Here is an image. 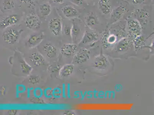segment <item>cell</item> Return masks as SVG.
Wrapping results in <instances>:
<instances>
[{
  "mask_svg": "<svg viewBox=\"0 0 154 115\" xmlns=\"http://www.w3.org/2000/svg\"><path fill=\"white\" fill-rule=\"evenodd\" d=\"M89 6L90 9L84 17L85 24L91 30L103 33L107 28V20L99 13L95 5Z\"/></svg>",
  "mask_w": 154,
  "mask_h": 115,
  "instance_id": "1",
  "label": "cell"
},
{
  "mask_svg": "<svg viewBox=\"0 0 154 115\" xmlns=\"http://www.w3.org/2000/svg\"><path fill=\"white\" fill-rule=\"evenodd\" d=\"M134 7L126 0L119 1L107 20V28L123 19H126L131 15Z\"/></svg>",
  "mask_w": 154,
  "mask_h": 115,
  "instance_id": "2",
  "label": "cell"
},
{
  "mask_svg": "<svg viewBox=\"0 0 154 115\" xmlns=\"http://www.w3.org/2000/svg\"><path fill=\"white\" fill-rule=\"evenodd\" d=\"M151 8L148 5L134 8L131 16L139 22L142 30L149 26L151 21Z\"/></svg>",
  "mask_w": 154,
  "mask_h": 115,
  "instance_id": "3",
  "label": "cell"
},
{
  "mask_svg": "<svg viewBox=\"0 0 154 115\" xmlns=\"http://www.w3.org/2000/svg\"><path fill=\"white\" fill-rule=\"evenodd\" d=\"M119 0H97L95 6L99 13L107 20L112 11L118 3Z\"/></svg>",
  "mask_w": 154,
  "mask_h": 115,
  "instance_id": "4",
  "label": "cell"
},
{
  "mask_svg": "<svg viewBox=\"0 0 154 115\" xmlns=\"http://www.w3.org/2000/svg\"><path fill=\"white\" fill-rule=\"evenodd\" d=\"M126 20L127 36L134 41L142 35V27L139 22L131 15L127 17Z\"/></svg>",
  "mask_w": 154,
  "mask_h": 115,
  "instance_id": "5",
  "label": "cell"
},
{
  "mask_svg": "<svg viewBox=\"0 0 154 115\" xmlns=\"http://www.w3.org/2000/svg\"><path fill=\"white\" fill-rule=\"evenodd\" d=\"M110 65L108 58L103 54H100L94 59L93 67L99 70H106Z\"/></svg>",
  "mask_w": 154,
  "mask_h": 115,
  "instance_id": "6",
  "label": "cell"
},
{
  "mask_svg": "<svg viewBox=\"0 0 154 115\" xmlns=\"http://www.w3.org/2000/svg\"><path fill=\"white\" fill-rule=\"evenodd\" d=\"M20 34V32L11 29L4 32L2 38L5 42L9 44H13L17 42Z\"/></svg>",
  "mask_w": 154,
  "mask_h": 115,
  "instance_id": "7",
  "label": "cell"
},
{
  "mask_svg": "<svg viewBox=\"0 0 154 115\" xmlns=\"http://www.w3.org/2000/svg\"><path fill=\"white\" fill-rule=\"evenodd\" d=\"M133 45V41L127 36L122 39L117 43L116 50L119 53L125 52L131 48Z\"/></svg>",
  "mask_w": 154,
  "mask_h": 115,
  "instance_id": "8",
  "label": "cell"
},
{
  "mask_svg": "<svg viewBox=\"0 0 154 115\" xmlns=\"http://www.w3.org/2000/svg\"><path fill=\"white\" fill-rule=\"evenodd\" d=\"M48 28L54 36H59L62 31V23L61 20L57 18L50 19L49 21Z\"/></svg>",
  "mask_w": 154,
  "mask_h": 115,
  "instance_id": "9",
  "label": "cell"
},
{
  "mask_svg": "<svg viewBox=\"0 0 154 115\" xmlns=\"http://www.w3.org/2000/svg\"><path fill=\"white\" fill-rule=\"evenodd\" d=\"M90 52L86 49H81L74 56V62L80 64L87 61L90 58Z\"/></svg>",
  "mask_w": 154,
  "mask_h": 115,
  "instance_id": "10",
  "label": "cell"
},
{
  "mask_svg": "<svg viewBox=\"0 0 154 115\" xmlns=\"http://www.w3.org/2000/svg\"><path fill=\"white\" fill-rule=\"evenodd\" d=\"M25 23L26 27L30 29H39L41 24L38 17L33 14L26 17Z\"/></svg>",
  "mask_w": 154,
  "mask_h": 115,
  "instance_id": "11",
  "label": "cell"
},
{
  "mask_svg": "<svg viewBox=\"0 0 154 115\" xmlns=\"http://www.w3.org/2000/svg\"><path fill=\"white\" fill-rule=\"evenodd\" d=\"M19 17L17 15H11L3 19L1 22V28L5 29L10 26H14L19 21Z\"/></svg>",
  "mask_w": 154,
  "mask_h": 115,
  "instance_id": "12",
  "label": "cell"
},
{
  "mask_svg": "<svg viewBox=\"0 0 154 115\" xmlns=\"http://www.w3.org/2000/svg\"><path fill=\"white\" fill-rule=\"evenodd\" d=\"M99 35L97 32L93 31L85 32L82 37V43L84 44H91L97 41L98 40Z\"/></svg>",
  "mask_w": 154,
  "mask_h": 115,
  "instance_id": "13",
  "label": "cell"
},
{
  "mask_svg": "<svg viewBox=\"0 0 154 115\" xmlns=\"http://www.w3.org/2000/svg\"><path fill=\"white\" fill-rule=\"evenodd\" d=\"M44 38L43 33H35L29 37L27 42L28 46L30 48L34 47L40 44Z\"/></svg>",
  "mask_w": 154,
  "mask_h": 115,
  "instance_id": "14",
  "label": "cell"
},
{
  "mask_svg": "<svg viewBox=\"0 0 154 115\" xmlns=\"http://www.w3.org/2000/svg\"><path fill=\"white\" fill-rule=\"evenodd\" d=\"M78 47L75 44H64L61 48V53L64 57H71L74 55Z\"/></svg>",
  "mask_w": 154,
  "mask_h": 115,
  "instance_id": "15",
  "label": "cell"
},
{
  "mask_svg": "<svg viewBox=\"0 0 154 115\" xmlns=\"http://www.w3.org/2000/svg\"><path fill=\"white\" fill-rule=\"evenodd\" d=\"M63 14L66 18L76 17L78 15V11L74 7L70 5L65 6L61 9Z\"/></svg>",
  "mask_w": 154,
  "mask_h": 115,
  "instance_id": "16",
  "label": "cell"
},
{
  "mask_svg": "<svg viewBox=\"0 0 154 115\" xmlns=\"http://www.w3.org/2000/svg\"><path fill=\"white\" fill-rule=\"evenodd\" d=\"M29 58L34 65L36 66L43 65L45 62V60L43 56L40 53L37 52H34L31 54Z\"/></svg>",
  "mask_w": 154,
  "mask_h": 115,
  "instance_id": "17",
  "label": "cell"
},
{
  "mask_svg": "<svg viewBox=\"0 0 154 115\" xmlns=\"http://www.w3.org/2000/svg\"><path fill=\"white\" fill-rule=\"evenodd\" d=\"M43 49L46 53V55L49 58H53L57 55V48L54 46L50 43H47L43 46Z\"/></svg>",
  "mask_w": 154,
  "mask_h": 115,
  "instance_id": "18",
  "label": "cell"
},
{
  "mask_svg": "<svg viewBox=\"0 0 154 115\" xmlns=\"http://www.w3.org/2000/svg\"><path fill=\"white\" fill-rule=\"evenodd\" d=\"M74 67L71 64H66L61 68L60 71V76L63 78L68 77L73 72Z\"/></svg>",
  "mask_w": 154,
  "mask_h": 115,
  "instance_id": "19",
  "label": "cell"
},
{
  "mask_svg": "<svg viewBox=\"0 0 154 115\" xmlns=\"http://www.w3.org/2000/svg\"><path fill=\"white\" fill-rule=\"evenodd\" d=\"M146 40L144 36L141 35L133 41L134 47L137 50H141L143 48L145 47V41Z\"/></svg>",
  "mask_w": 154,
  "mask_h": 115,
  "instance_id": "20",
  "label": "cell"
},
{
  "mask_svg": "<svg viewBox=\"0 0 154 115\" xmlns=\"http://www.w3.org/2000/svg\"><path fill=\"white\" fill-rule=\"evenodd\" d=\"M81 32V28L79 23L76 20H72V26L71 27V34L73 38L75 39L79 35Z\"/></svg>",
  "mask_w": 154,
  "mask_h": 115,
  "instance_id": "21",
  "label": "cell"
},
{
  "mask_svg": "<svg viewBox=\"0 0 154 115\" xmlns=\"http://www.w3.org/2000/svg\"><path fill=\"white\" fill-rule=\"evenodd\" d=\"M51 5L48 4H45L39 6V11L43 16H47L51 13Z\"/></svg>",
  "mask_w": 154,
  "mask_h": 115,
  "instance_id": "22",
  "label": "cell"
},
{
  "mask_svg": "<svg viewBox=\"0 0 154 115\" xmlns=\"http://www.w3.org/2000/svg\"><path fill=\"white\" fill-rule=\"evenodd\" d=\"M134 7V8H140L144 5H148L149 0H126Z\"/></svg>",
  "mask_w": 154,
  "mask_h": 115,
  "instance_id": "23",
  "label": "cell"
},
{
  "mask_svg": "<svg viewBox=\"0 0 154 115\" xmlns=\"http://www.w3.org/2000/svg\"><path fill=\"white\" fill-rule=\"evenodd\" d=\"M21 69L23 73L26 75H29L32 70V67L26 63V61L22 60L20 63Z\"/></svg>",
  "mask_w": 154,
  "mask_h": 115,
  "instance_id": "24",
  "label": "cell"
},
{
  "mask_svg": "<svg viewBox=\"0 0 154 115\" xmlns=\"http://www.w3.org/2000/svg\"><path fill=\"white\" fill-rule=\"evenodd\" d=\"M15 3L14 0H4L2 7L4 10H9L14 8Z\"/></svg>",
  "mask_w": 154,
  "mask_h": 115,
  "instance_id": "25",
  "label": "cell"
},
{
  "mask_svg": "<svg viewBox=\"0 0 154 115\" xmlns=\"http://www.w3.org/2000/svg\"><path fill=\"white\" fill-rule=\"evenodd\" d=\"M40 81V78L37 76H32L29 78V82L33 85L38 84Z\"/></svg>",
  "mask_w": 154,
  "mask_h": 115,
  "instance_id": "26",
  "label": "cell"
},
{
  "mask_svg": "<svg viewBox=\"0 0 154 115\" xmlns=\"http://www.w3.org/2000/svg\"><path fill=\"white\" fill-rule=\"evenodd\" d=\"M64 32L66 36H71V27L69 26H64Z\"/></svg>",
  "mask_w": 154,
  "mask_h": 115,
  "instance_id": "27",
  "label": "cell"
},
{
  "mask_svg": "<svg viewBox=\"0 0 154 115\" xmlns=\"http://www.w3.org/2000/svg\"><path fill=\"white\" fill-rule=\"evenodd\" d=\"M85 2L89 6H94L96 4L97 0H85Z\"/></svg>",
  "mask_w": 154,
  "mask_h": 115,
  "instance_id": "28",
  "label": "cell"
},
{
  "mask_svg": "<svg viewBox=\"0 0 154 115\" xmlns=\"http://www.w3.org/2000/svg\"><path fill=\"white\" fill-rule=\"evenodd\" d=\"M85 2V0H73L74 4L79 6L83 5Z\"/></svg>",
  "mask_w": 154,
  "mask_h": 115,
  "instance_id": "29",
  "label": "cell"
},
{
  "mask_svg": "<svg viewBox=\"0 0 154 115\" xmlns=\"http://www.w3.org/2000/svg\"><path fill=\"white\" fill-rule=\"evenodd\" d=\"M20 2L23 3L32 4L34 0H20Z\"/></svg>",
  "mask_w": 154,
  "mask_h": 115,
  "instance_id": "30",
  "label": "cell"
},
{
  "mask_svg": "<svg viewBox=\"0 0 154 115\" xmlns=\"http://www.w3.org/2000/svg\"><path fill=\"white\" fill-rule=\"evenodd\" d=\"M6 88L5 86L2 87L1 88V95H5V93H6Z\"/></svg>",
  "mask_w": 154,
  "mask_h": 115,
  "instance_id": "31",
  "label": "cell"
},
{
  "mask_svg": "<svg viewBox=\"0 0 154 115\" xmlns=\"http://www.w3.org/2000/svg\"><path fill=\"white\" fill-rule=\"evenodd\" d=\"M147 47L149 48V49L151 50V52H152V53H154V40L152 44H151V45L149 46V47Z\"/></svg>",
  "mask_w": 154,
  "mask_h": 115,
  "instance_id": "32",
  "label": "cell"
},
{
  "mask_svg": "<svg viewBox=\"0 0 154 115\" xmlns=\"http://www.w3.org/2000/svg\"><path fill=\"white\" fill-rule=\"evenodd\" d=\"M17 112V110H9V113L11 115H15L16 114Z\"/></svg>",
  "mask_w": 154,
  "mask_h": 115,
  "instance_id": "33",
  "label": "cell"
},
{
  "mask_svg": "<svg viewBox=\"0 0 154 115\" xmlns=\"http://www.w3.org/2000/svg\"><path fill=\"white\" fill-rule=\"evenodd\" d=\"M53 2L56 3L61 4L63 2L64 0H51Z\"/></svg>",
  "mask_w": 154,
  "mask_h": 115,
  "instance_id": "34",
  "label": "cell"
},
{
  "mask_svg": "<svg viewBox=\"0 0 154 115\" xmlns=\"http://www.w3.org/2000/svg\"><path fill=\"white\" fill-rule=\"evenodd\" d=\"M152 2H154V0H152Z\"/></svg>",
  "mask_w": 154,
  "mask_h": 115,
  "instance_id": "35",
  "label": "cell"
},
{
  "mask_svg": "<svg viewBox=\"0 0 154 115\" xmlns=\"http://www.w3.org/2000/svg\"><path fill=\"white\" fill-rule=\"evenodd\" d=\"M119 1H122V0H119Z\"/></svg>",
  "mask_w": 154,
  "mask_h": 115,
  "instance_id": "36",
  "label": "cell"
}]
</instances>
